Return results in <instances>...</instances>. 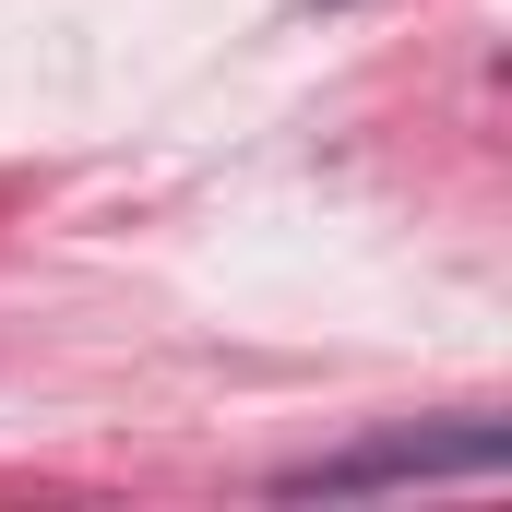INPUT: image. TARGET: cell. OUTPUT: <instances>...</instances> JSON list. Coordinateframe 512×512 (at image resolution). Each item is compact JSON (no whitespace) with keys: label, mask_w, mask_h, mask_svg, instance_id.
I'll use <instances>...</instances> for the list:
<instances>
[{"label":"cell","mask_w":512,"mask_h":512,"mask_svg":"<svg viewBox=\"0 0 512 512\" xmlns=\"http://www.w3.org/2000/svg\"><path fill=\"white\" fill-rule=\"evenodd\" d=\"M512 429H370L322 465H286L274 501H358V489H429V477H501Z\"/></svg>","instance_id":"6da1fadb"}]
</instances>
